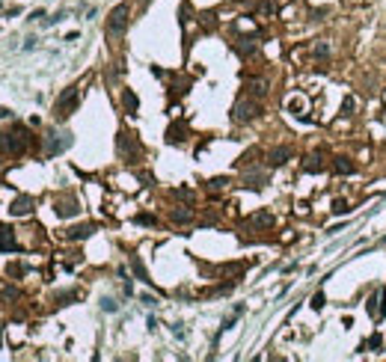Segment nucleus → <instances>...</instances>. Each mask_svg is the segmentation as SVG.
Masks as SVG:
<instances>
[{"label":"nucleus","instance_id":"obj_19","mask_svg":"<svg viewBox=\"0 0 386 362\" xmlns=\"http://www.w3.org/2000/svg\"><path fill=\"white\" fill-rule=\"evenodd\" d=\"M166 140H169V143H184V128L172 125V128L166 131Z\"/></svg>","mask_w":386,"mask_h":362},{"label":"nucleus","instance_id":"obj_29","mask_svg":"<svg viewBox=\"0 0 386 362\" xmlns=\"http://www.w3.org/2000/svg\"><path fill=\"white\" fill-rule=\"evenodd\" d=\"M232 3H241V0H232Z\"/></svg>","mask_w":386,"mask_h":362},{"label":"nucleus","instance_id":"obj_25","mask_svg":"<svg viewBox=\"0 0 386 362\" xmlns=\"http://www.w3.org/2000/svg\"><path fill=\"white\" fill-rule=\"evenodd\" d=\"M315 53H318V56H327V53H330V48H327V45H324V42H321V45H318V48H315Z\"/></svg>","mask_w":386,"mask_h":362},{"label":"nucleus","instance_id":"obj_12","mask_svg":"<svg viewBox=\"0 0 386 362\" xmlns=\"http://www.w3.org/2000/svg\"><path fill=\"white\" fill-rule=\"evenodd\" d=\"M92 232H95V226H92V223H86V226H74V229H68V232H65V238H68V241H83V238H89Z\"/></svg>","mask_w":386,"mask_h":362},{"label":"nucleus","instance_id":"obj_4","mask_svg":"<svg viewBox=\"0 0 386 362\" xmlns=\"http://www.w3.org/2000/svg\"><path fill=\"white\" fill-rule=\"evenodd\" d=\"M259 113H262V107L253 101V95L238 98V101H235V107H232V119H235V122H250V119H256Z\"/></svg>","mask_w":386,"mask_h":362},{"label":"nucleus","instance_id":"obj_1","mask_svg":"<svg viewBox=\"0 0 386 362\" xmlns=\"http://www.w3.org/2000/svg\"><path fill=\"white\" fill-rule=\"evenodd\" d=\"M77 101H80V86L62 89V95L56 98V107H54V119H56V122H65V119L77 110Z\"/></svg>","mask_w":386,"mask_h":362},{"label":"nucleus","instance_id":"obj_13","mask_svg":"<svg viewBox=\"0 0 386 362\" xmlns=\"http://www.w3.org/2000/svg\"><path fill=\"white\" fill-rule=\"evenodd\" d=\"M247 95H253V98H265L268 95V80H250L247 83Z\"/></svg>","mask_w":386,"mask_h":362},{"label":"nucleus","instance_id":"obj_24","mask_svg":"<svg viewBox=\"0 0 386 362\" xmlns=\"http://www.w3.org/2000/svg\"><path fill=\"white\" fill-rule=\"evenodd\" d=\"M101 306H104V309H107V312H116V309H119V303H116V300H104V303H101Z\"/></svg>","mask_w":386,"mask_h":362},{"label":"nucleus","instance_id":"obj_21","mask_svg":"<svg viewBox=\"0 0 386 362\" xmlns=\"http://www.w3.org/2000/svg\"><path fill=\"white\" fill-rule=\"evenodd\" d=\"M238 51H241V53L247 56V53H253V51H256V42H253V39H244V42L238 45Z\"/></svg>","mask_w":386,"mask_h":362},{"label":"nucleus","instance_id":"obj_28","mask_svg":"<svg viewBox=\"0 0 386 362\" xmlns=\"http://www.w3.org/2000/svg\"><path fill=\"white\" fill-rule=\"evenodd\" d=\"M9 273H12V276H21V273H24V267H18V264H12V267H9Z\"/></svg>","mask_w":386,"mask_h":362},{"label":"nucleus","instance_id":"obj_8","mask_svg":"<svg viewBox=\"0 0 386 362\" xmlns=\"http://www.w3.org/2000/svg\"><path fill=\"white\" fill-rule=\"evenodd\" d=\"M33 211V196H18L12 205H9V214L12 217H27Z\"/></svg>","mask_w":386,"mask_h":362},{"label":"nucleus","instance_id":"obj_22","mask_svg":"<svg viewBox=\"0 0 386 362\" xmlns=\"http://www.w3.org/2000/svg\"><path fill=\"white\" fill-rule=\"evenodd\" d=\"M226 184H229V178H211V181H208V190H223Z\"/></svg>","mask_w":386,"mask_h":362},{"label":"nucleus","instance_id":"obj_2","mask_svg":"<svg viewBox=\"0 0 386 362\" xmlns=\"http://www.w3.org/2000/svg\"><path fill=\"white\" fill-rule=\"evenodd\" d=\"M128 15H131V6H128V3H119V6L110 12V18H107V36H110V39H119V36L128 30Z\"/></svg>","mask_w":386,"mask_h":362},{"label":"nucleus","instance_id":"obj_6","mask_svg":"<svg viewBox=\"0 0 386 362\" xmlns=\"http://www.w3.org/2000/svg\"><path fill=\"white\" fill-rule=\"evenodd\" d=\"M54 214L56 217H77L80 214V208H77V202L74 199H59V202H54Z\"/></svg>","mask_w":386,"mask_h":362},{"label":"nucleus","instance_id":"obj_3","mask_svg":"<svg viewBox=\"0 0 386 362\" xmlns=\"http://www.w3.org/2000/svg\"><path fill=\"white\" fill-rule=\"evenodd\" d=\"M27 131L18 125V128H12L9 134H0V146H3V152H9V155H21L24 149H27Z\"/></svg>","mask_w":386,"mask_h":362},{"label":"nucleus","instance_id":"obj_17","mask_svg":"<svg viewBox=\"0 0 386 362\" xmlns=\"http://www.w3.org/2000/svg\"><path fill=\"white\" fill-rule=\"evenodd\" d=\"M131 270L137 273V279H143V282H152V279H149V273H146V267H143V261H140V256H131Z\"/></svg>","mask_w":386,"mask_h":362},{"label":"nucleus","instance_id":"obj_18","mask_svg":"<svg viewBox=\"0 0 386 362\" xmlns=\"http://www.w3.org/2000/svg\"><path fill=\"white\" fill-rule=\"evenodd\" d=\"M122 104H125V110H128V113H137V107H140V101H137V95H134L131 89H125V95H122Z\"/></svg>","mask_w":386,"mask_h":362},{"label":"nucleus","instance_id":"obj_11","mask_svg":"<svg viewBox=\"0 0 386 362\" xmlns=\"http://www.w3.org/2000/svg\"><path fill=\"white\" fill-rule=\"evenodd\" d=\"M15 250H18V244H15V235H12V229L0 226V253H15Z\"/></svg>","mask_w":386,"mask_h":362},{"label":"nucleus","instance_id":"obj_14","mask_svg":"<svg viewBox=\"0 0 386 362\" xmlns=\"http://www.w3.org/2000/svg\"><path fill=\"white\" fill-rule=\"evenodd\" d=\"M265 184H268V175H259V172L244 178V187H250V190H262Z\"/></svg>","mask_w":386,"mask_h":362},{"label":"nucleus","instance_id":"obj_26","mask_svg":"<svg viewBox=\"0 0 386 362\" xmlns=\"http://www.w3.org/2000/svg\"><path fill=\"white\" fill-rule=\"evenodd\" d=\"M345 211H351V208H348V202L339 199V202H336V214H345Z\"/></svg>","mask_w":386,"mask_h":362},{"label":"nucleus","instance_id":"obj_23","mask_svg":"<svg viewBox=\"0 0 386 362\" xmlns=\"http://www.w3.org/2000/svg\"><path fill=\"white\" fill-rule=\"evenodd\" d=\"M137 223H143V226H155V217H149V214H140V217H137Z\"/></svg>","mask_w":386,"mask_h":362},{"label":"nucleus","instance_id":"obj_9","mask_svg":"<svg viewBox=\"0 0 386 362\" xmlns=\"http://www.w3.org/2000/svg\"><path fill=\"white\" fill-rule=\"evenodd\" d=\"M291 155H294V152H291L288 146H279V149H274V152L268 155V163H271V166H282Z\"/></svg>","mask_w":386,"mask_h":362},{"label":"nucleus","instance_id":"obj_15","mask_svg":"<svg viewBox=\"0 0 386 362\" xmlns=\"http://www.w3.org/2000/svg\"><path fill=\"white\" fill-rule=\"evenodd\" d=\"M303 169L312 172V175H315V172H324V160H321V155H312V157L303 163Z\"/></svg>","mask_w":386,"mask_h":362},{"label":"nucleus","instance_id":"obj_7","mask_svg":"<svg viewBox=\"0 0 386 362\" xmlns=\"http://www.w3.org/2000/svg\"><path fill=\"white\" fill-rule=\"evenodd\" d=\"M71 146V137L68 134H51L48 137V155H59L62 149Z\"/></svg>","mask_w":386,"mask_h":362},{"label":"nucleus","instance_id":"obj_5","mask_svg":"<svg viewBox=\"0 0 386 362\" xmlns=\"http://www.w3.org/2000/svg\"><path fill=\"white\" fill-rule=\"evenodd\" d=\"M119 155H122L128 163L140 160L143 149H140V143H137V137H134V134H128V131H122V134H119Z\"/></svg>","mask_w":386,"mask_h":362},{"label":"nucleus","instance_id":"obj_20","mask_svg":"<svg viewBox=\"0 0 386 362\" xmlns=\"http://www.w3.org/2000/svg\"><path fill=\"white\" fill-rule=\"evenodd\" d=\"M250 223H253V226H265V229H268V226H274V217H271V214H256Z\"/></svg>","mask_w":386,"mask_h":362},{"label":"nucleus","instance_id":"obj_10","mask_svg":"<svg viewBox=\"0 0 386 362\" xmlns=\"http://www.w3.org/2000/svg\"><path fill=\"white\" fill-rule=\"evenodd\" d=\"M333 169H336L339 175H354V172H357V163H354L351 157H345V155H339V157L333 160Z\"/></svg>","mask_w":386,"mask_h":362},{"label":"nucleus","instance_id":"obj_27","mask_svg":"<svg viewBox=\"0 0 386 362\" xmlns=\"http://www.w3.org/2000/svg\"><path fill=\"white\" fill-rule=\"evenodd\" d=\"M312 306H315V309H321V306H324V294H315V300H312Z\"/></svg>","mask_w":386,"mask_h":362},{"label":"nucleus","instance_id":"obj_16","mask_svg":"<svg viewBox=\"0 0 386 362\" xmlns=\"http://www.w3.org/2000/svg\"><path fill=\"white\" fill-rule=\"evenodd\" d=\"M169 217H172V223H190V220H193V211H190V208H172Z\"/></svg>","mask_w":386,"mask_h":362}]
</instances>
